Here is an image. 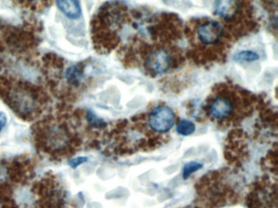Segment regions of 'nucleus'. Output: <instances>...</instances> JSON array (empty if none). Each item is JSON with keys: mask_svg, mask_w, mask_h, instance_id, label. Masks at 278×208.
I'll return each instance as SVG.
<instances>
[{"mask_svg": "<svg viewBox=\"0 0 278 208\" xmlns=\"http://www.w3.org/2000/svg\"><path fill=\"white\" fill-rule=\"evenodd\" d=\"M0 97L26 121L37 119L47 103L43 92L34 85L12 79H0Z\"/></svg>", "mask_w": 278, "mask_h": 208, "instance_id": "f03ea898", "label": "nucleus"}, {"mask_svg": "<svg viewBox=\"0 0 278 208\" xmlns=\"http://www.w3.org/2000/svg\"><path fill=\"white\" fill-rule=\"evenodd\" d=\"M240 10L239 0H215L214 13L222 19L231 20Z\"/></svg>", "mask_w": 278, "mask_h": 208, "instance_id": "1a4fd4ad", "label": "nucleus"}, {"mask_svg": "<svg viewBox=\"0 0 278 208\" xmlns=\"http://www.w3.org/2000/svg\"><path fill=\"white\" fill-rule=\"evenodd\" d=\"M259 59V55L252 51H242L234 56V59L239 62H253Z\"/></svg>", "mask_w": 278, "mask_h": 208, "instance_id": "ddd939ff", "label": "nucleus"}, {"mask_svg": "<svg viewBox=\"0 0 278 208\" xmlns=\"http://www.w3.org/2000/svg\"><path fill=\"white\" fill-rule=\"evenodd\" d=\"M32 203L28 208H76L67 189L57 175L46 173L31 188Z\"/></svg>", "mask_w": 278, "mask_h": 208, "instance_id": "20e7f679", "label": "nucleus"}, {"mask_svg": "<svg viewBox=\"0 0 278 208\" xmlns=\"http://www.w3.org/2000/svg\"><path fill=\"white\" fill-rule=\"evenodd\" d=\"M86 120L90 126L96 129H102L106 125L102 119L98 118L94 113L89 110L87 111L86 113Z\"/></svg>", "mask_w": 278, "mask_h": 208, "instance_id": "4468645a", "label": "nucleus"}, {"mask_svg": "<svg viewBox=\"0 0 278 208\" xmlns=\"http://www.w3.org/2000/svg\"><path fill=\"white\" fill-rule=\"evenodd\" d=\"M203 167V164L198 163V162H189L184 165V169H183V178L184 180H186L193 173H196L197 171L202 169Z\"/></svg>", "mask_w": 278, "mask_h": 208, "instance_id": "2eb2a0df", "label": "nucleus"}, {"mask_svg": "<svg viewBox=\"0 0 278 208\" xmlns=\"http://www.w3.org/2000/svg\"><path fill=\"white\" fill-rule=\"evenodd\" d=\"M23 2H26L27 4L32 5H37L38 3L41 2V1H43V0H22Z\"/></svg>", "mask_w": 278, "mask_h": 208, "instance_id": "a211bd4d", "label": "nucleus"}, {"mask_svg": "<svg viewBox=\"0 0 278 208\" xmlns=\"http://www.w3.org/2000/svg\"><path fill=\"white\" fill-rule=\"evenodd\" d=\"M57 7L66 16L76 19L80 17L81 7L78 0H57Z\"/></svg>", "mask_w": 278, "mask_h": 208, "instance_id": "9d476101", "label": "nucleus"}, {"mask_svg": "<svg viewBox=\"0 0 278 208\" xmlns=\"http://www.w3.org/2000/svg\"><path fill=\"white\" fill-rule=\"evenodd\" d=\"M7 117L3 113H0V132L2 131V129L4 128L5 125L7 124Z\"/></svg>", "mask_w": 278, "mask_h": 208, "instance_id": "f3484780", "label": "nucleus"}, {"mask_svg": "<svg viewBox=\"0 0 278 208\" xmlns=\"http://www.w3.org/2000/svg\"><path fill=\"white\" fill-rule=\"evenodd\" d=\"M172 59L170 53L163 48L155 50L147 57L145 67L147 70L154 75H163L172 66Z\"/></svg>", "mask_w": 278, "mask_h": 208, "instance_id": "423d86ee", "label": "nucleus"}, {"mask_svg": "<svg viewBox=\"0 0 278 208\" xmlns=\"http://www.w3.org/2000/svg\"><path fill=\"white\" fill-rule=\"evenodd\" d=\"M35 164L28 156L0 158V208H19L17 191L31 181Z\"/></svg>", "mask_w": 278, "mask_h": 208, "instance_id": "7ed1b4c3", "label": "nucleus"}, {"mask_svg": "<svg viewBox=\"0 0 278 208\" xmlns=\"http://www.w3.org/2000/svg\"><path fill=\"white\" fill-rule=\"evenodd\" d=\"M66 82L72 88H77L80 86L83 80V69L81 66L72 65L66 69Z\"/></svg>", "mask_w": 278, "mask_h": 208, "instance_id": "9b49d317", "label": "nucleus"}, {"mask_svg": "<svg viewBox=\"0 0 278 208\" xmlns=\"http://www.w3.org/2000/svg\"><path fill=\"white\" fill-rule=\"evenodd\" d=\"M87 161V157H76V158H73V159H70L69 160V165L72 168V169H75L78 168L81 164H84Z\"/></svg>", "mask_w": 278, "mask_h": 208, "instance_id": "dca6fc26", "label": "nucleus"}, {"mask_svg": "<svg viewBox=\"0 0 278 208\" xmlns=\"http://www.w3.org/2000/svg\"><path fill=\"white\" fill-rule=\"evenodd\" d=\"M34 144L41 154L61 161L76 154L82 144L76 121L66 117H47L32 128Z\"/></svg>", "mask_w": 278, "mask_h": 208, "instance_id": "f257e3e1", "label": "nucleus"}, {"mask_svg": "<svg viewBox=\"0 0 278 208\" xmlns=\"http://www.w3.org/2000/svg\"><path fill=\"white\" fill-rule=\"evenodd\" d=\"M209 112L211 117L214 119H226L234 112V103L228 97L219 96L210 103Z\"/></svg>", "mask_w": 278, "mask_h": 208, "instance_id": "6e6552de", "label": "nucleus"}, {"mask_svg": "<svg viewBox=\"0 0 278 208\" xmlns=\"http://www.w3.org/2000/svg\"><path fill=\"white\" fill-rule=\"evenodd\" d=\"M174 124V112L167 106H158L149 115V127L153 131L165 133L169 131Z\"/></svg>", "mask_w": 278, "mask_h": 208, "instance_id": "39448f33", "label": "nucleus"}, {"mask_svg": "<svg viewBox=\"0 0 278 208\" xmlns=\"http://www.w3.org/2000/svg\"><path fill=\"white\" fill-rule=\"evenodd\" d=\"M224 33L221 24L216 21H208L198 26L197 37L203 45L210 46L219 42Z\"/></svg>", "mask_w": 278, "mask_h": 208, "instance_id": "0eeeda50", "label": "nucleus"}, {"mask_svg": "<svg viewBox=\"0 0 278 208\" xmlns=\"http://www.w3.org/2000/svg\"><path fill=\"white\" fill-rule=\"evenodd\" d=\"M195 124L188 119H182L176 126L177 133L182 136L191 135L195 131Z\"/></svg>", "mask_w": 278, "mask_h": 208, "instance_id": "f8f14e48", "label": "nucleus"}]
</instances>
